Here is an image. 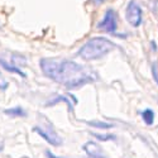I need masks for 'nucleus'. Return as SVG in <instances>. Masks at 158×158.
<instances>
[{"label":"nucleus","mask_w":158,"mask_h":158,"mask_svg":"<svg viewBox=\"0 0 158 158\" xmlns=\"http://www.w3.org/2000/svg\"><path fill=\"white\" fill-rule=\"evenodd\" d=\"M94 2H95L96 4H100V3H102V2H104V0H94Z\"/></svg>","instance_id":"2eb2a0df"},{"label":"nucleus","mask_w":158,"mask_h":158,"mask_svg":"<svg viewBox=\"0 0 158 158\" xmlns=\"http://www.w3.org/2000/svg\"><path fill=\"white\" fill-rule=\"evenodd\" d=\"M152 76H153V78H154L156 84L158 85V61H156V62L153 63V66H152Z\"/></svg>","instance_id":"9b49d317"},{"label":"nucleus","mask_w":158,"mask_h":158,"mask_svg":"<svg viewBox=\"0 0 158 158\" xmlns=\"http://www.w3.org/2000/svg\"><path fill=\"white\" fill-rule=\"evenodd\" d=\"M42 72L67 89H78L96 80V73L85 66L60 58H42L39 61Z\"/></svg>","instance_id":"f257e3e1"},{"label":"nucleus","mask_w":158,"mask_h":158,"mask_svg":"<svg viewBox=\"0 0 158 158\" xmlns=\"http://www.w3.org/2000/svg\"><path fill=\"white\" fill-rule=\"evenodd\" d=\"M89 125L95 127V128H100V129H109V128H111L110 124L101 123V122H89Z\"/></svg>","instance_id":"9d476101"},{"label":"nucleus","mask_w":158,"mask_h":158,"mask_svg":"<svg viewBox=\"0 0 158 158\" xmlns=\"http://www.w3.org/2000/svg\"><path fill=\"white\" fill-rule=\"evenodd\" d=\"M84 151L87 153V156L90 158H105V156L102 154L100 147L98 144L93 143V142H89L84 146Z\"/></svg>","instance_id":"423d86ee"},{"label":"nucleus","mask_w":158,"mask_h":158,"mask_svg":"<svg viewBox=\"0 0 158 158\" xmlns=\"http://www.w3.org/2000/svg\"><path fill=\"white\" fill-rule=\"evenodd\" d=\"M142 118H143V120L146 122V124H152L154 120V114L151 109H146L142 113Z\"/></svg>","instance_id":"1a4fd4ad"},{"label":"nucleus","mask_w":158,"mask_h":158,"mask_svg":"<svg viewBox=\"0 0 158 158\" xmlns=\"http://www.w3.org/2000/svg\"><path fill=\"white\" fill-rule=\"evenodd\" d=\"M116 13L113 9H109L105 13L101 22L98 24V28L106 33H114L116 31Z\"/></svg>","instance_id":"39448f33"},{"label":"nucleus","mask_w":158,"mask_h":158,"mask_svg":"<svg viewBox=\"0 0 158 158\" xmlns=\"http://www.w3.org/2000/svg\"><path fill=\"white\" fill-rule=\"evenodd\" d=\"M94 135H95L98 139H100V140H109V139H114V137H113V135H101V134H95V133H94Z\"/></svg>","instance_id":"ddd939ff"},{"label":"nucleus","mask_w":158,"mask_h":158,"mask_svg":"<svg viewBox=\"0 0 158 158\" xmlns=\"http://www.w3.org/2000/svg\"><path fill=\"white\" fill-rule=\"evenodd\" d=\"M6 115H9L10 118H23L27 115L25 110L20 106H15V108H10V109H5L4 111Z\"/></svg>","instance_id":"6e6552de"},{"label":"nucleus","mask_w":158,"mask_h":158,"mask_svg":"<svg viewBox=\"0 0 158 158\" xmlns=\"http://www.w3.org/2000/svg\"><path fill=\"white\" fill-rule=\"evenodd\" d=\"M9 87V82L6 81V78L4 77V75L0 72V90H6Z\"/></svg>","instance_id":"f8f14e48"},{"label":"nucleus","mask_w":158,"mask_h":158,"mask_svg":"<svg viewBox=\"0 0 158 158\" xmlns=\"http://www.w3.org/2000/svg\"><path fill=\"white\" fill-rule=\"evenodd\" d=\"M115 48V44L108 38L104 37H95L91 38L80 48L78 51V56L85 61H94L99 60Z\"/></svg>","instance_id":"f03ea898"},{"label":"nucleus","mask_w":158,"mask_h":158,"mask_svg":"<svg viewBox=\"0 0 158 158\" xmlns=\"http://www.w3.org/2000/svg\"><path fill=\"white\" fill-rule=\"evenodd\" d=\"M0 66H2L3 69H5L6 71H9V72H13V73H17V75H20L22 77H25V73L19 69V67H17V66H14V64H11L10 62H8L5 58H0Z\"/></svg>","instance_id":"0eeeda50"},{"label":"nucleus","mask_w":158,"mask_h":158,"mask_svg":"<svg viewBox=\"0 0 158 158\" xmlns=\"http://www.w3.org/2000/svg\"><path fill=\"white\" fill-rule=\"evenodd\" d=\"M33 131H35V133L38 135H41L46 142H48L51 146H55V147H58L62 144V139L61 137L56 133V130L53 129V127H52L49 123L48 125H37L33 128Z\"/></svg>","instance_id":"7ed1b4c3"},{"label":"nucleus","mask_w":158,"mask_h":158,"mask_svg":"<svg viewBox=\"0 0 158 158\" xmlns=\"http://www.w3.org/2000/svg\"><path fill=\"white\" fill-rule=\"evenodd\" d=\"M125 17L131 27H139L142 23V9L135 2H130L125 10Z\"/></svg>","instance_id":"20e7f679"},{"label":"nucleus","mask_w":158,"mask_h":158,"mask_svg":"<svg viewBox=\"0 0 158 158\" xmlns=\"http://www.w3.org/2000/svg\"><path fill=\"white\" fill-rule=\"evenodd\" d=\"M46 156H47L48 158H61V157H57V156H55L53 153H52V152H49V151H47V152H46Z\"/></svg>","instance_id":"4468645a"}]
</instances>
